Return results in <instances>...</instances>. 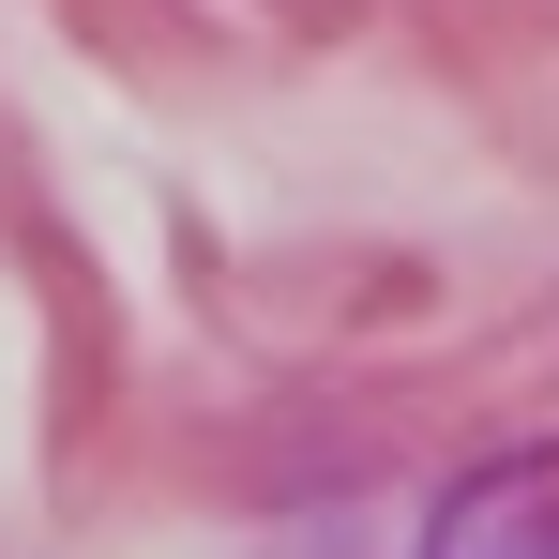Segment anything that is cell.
Segmentation results:
<instances>
[{
    "label": "cell",
    "mask_w": 559,
    "mask_h": 559,
    "mask_svg": "<svg viewBox=\"0 0 559 559\" xmlns=\"http://www.w3.org/2000/svg\"><path fill=\"white\" fill-rule=\"evenodd\" d=\"M424 559H559V454H499L439 499Z\"/></svg>",
    "instance_id": "cell-1"
}]
</instances>
